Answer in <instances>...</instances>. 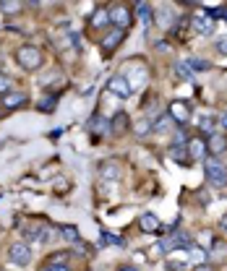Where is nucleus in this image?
Instances as JSON below:
<instances>
[{
    "instance_id": "nucleus-1",
    "label": "nucleus",
    "mask_w": 227,
    "mask_h": 271,
    "mask_svg": "<svg viewBox=\"0 0 227 271\" xmlns=\"http://www.w3.org/2000/svg\"><path fill=\"white\" fill-rule=\"evenodd\" d=\"M16 63L24 68V71H37V68L42 65V50L32 47V44H27V47H18V50H16Z\"/></svg>"
},
{
    "instance_id": "nucleus-2",
    "label": "nucleus",
    "mask_w": 227,
    "mask_h": 271,
    "mask_svg": "<svg viewBox=\"0 0 227 271\" xmlns=\"http://www.w3.org/2000/svg\"><path fill=\"white\" fill-rule=\"evenodd\" d=\"M204 170H207V180L212 188H227V167L219 159H207Z\"/></svg>"
},
{
    "instance_id": "nucleus-3",
    "label": "nucleus",
    "mask_w": 227,
    "mask_h": 271,
    "mask_svg": "<svg viewBox=\"0 0 227 271\" xmlns=\"http://www.w3.org/2000/svg\"><path fill=\"white\" fill-rule=\"evenodd\" d=\"M21 235H24L27 240H37V242H50V240H53V235H55V230L50 227L47 222H32V224H27V227L21 230Z\"/></svg>"
},
{
    "instance_id": "nucleus-4",
    "label": "nucleus",
    "mask_w": 227,
    "mask_h": 271,
    "mask_svg": "<svg viewBox=\"0 0 227 271\" xmlns=\"http://www.w3.org/2000/svg\"><path fill=\"white\" fill-rule=\"evenodd\" d=\"M8 261L16 263V266H29L32 263V248H29V242H24V240L13 242L8 248Z\"/></svg>"
},
{
    "instance_id": "nucleus-5",
    "label": "nucleus",
    "mask_w": 227,
    "mask_h": 271,
    "mask_svg": "<svg viewBox=\"0 0 227 271\" xmlns=\"http://www.w3.org/2000/svg\"><path fill=\"white\" fill-rule=\"evenodd\" d=\"M107 92L115 94V97H120V99H128L133 89H131V81L125 78V73H115V76L107 81Z\"/></svg>"
},
{
    "instance_id": "nucleus-6",
    "label": "nucleus",
    "mask_w": 227,
    "mask_h": 271,
    "mask_svg": "<svg viewBox=\"0 0 227 271\" xmlns=\"http://www.w3.org/2000/svg\"><path fill=\"white\" fill-rule=\"evenodd\" d=\"M107 16H110V21L115 24V29H128V24H131V11L125 8V6H112L110 11H107Z\"/></svg>"
},
{
    "instance_id": "nucleus-7",
    "label": "nucleus",
    "mask_w": 227,
    "mask_h": 271,
    "mask_svg": "<svg viewBox=\"0 0 227 271\" xmlns=\"http://www.w3.org/2000/svg\"><path fill=\"white\" fill-rule=\"evenodd\" d=\"M123 37H125V29H110V32L105 34V39H102V52L110 55V52L123 42Z\"/></svg>"
},
{
    "instance_id": "nucleus-8",
    "label": "nucleus",
    "mask_w": 227,
    "mask_h": 271,
    "mask_svg": "<svg viewBox=\"0 0 227 271\" xmlns=\"http://www.w3.org/2000/svg\"><path fill=\"white\" fill-rule=\"evenodd\" d=\"M188 104L186 102H180V99H175L172 104H170V112H167V115L172 118V120H178V123H186L188 120Z\"/></svg>"
},
{
    "instance_id": "nucleus-9",
    "label": "nucleus",
    "mask_w": 227,
    "mask_h": 271,
    "mask_svg": "<svg viewBox=\"0 0 227 271\" xmlns=\"http://www.w3.org/2000/svg\"><path fill=\"white\" fill-rule=\"evenodd\" d=\"M186 151H188L191 159H204V156H207V144H204L201 139H191L186 144Z\"/></svg>"
},
{
    "instance_id": "nucleus-10",
    "label": "nucleus",
    "mask_w": 227,
    "mask_h": 271,
    "mask_svg": "<svg viewBox=\"0 0 227 271\" xmlns=\"http://www.w3.org/2000/svg\"><path fill=\"white\" fill-rule=\"evenodd\" d=\"M125 128H128V115H125V112H115V115H112V123H110V133L120 136Z\"/></svg>"
},
{
    "instance_id": "nucleus-11",
    "label": "nucleus",
    "mask_w": 227,
    "mask_h": 271,
    "mask_svg": "<svg viewBox=\"0 0 227 271\" xmlns=\"http://www.w3.org/2000/svg\"><path fill=\"white\" fill-rule=\"evenodd\" d=\"M224 149H227V136L214 130V133L209 136V151H212V154H222Z\"/></svg>"
},
{
    "instance_id": "nucleus-12",
    "label": "nucleus",
    "mask_w": 227,
    "mask_h": 271,
    "mask_svg": "<svg viewBox=\"0 0 227 271\" xmlns=\"http://www.w3.org/2000/svg\"><path fill=\"white\" fill-rule=\"evenodd\" d=\"M172 248H183V251H193V237L188 232H175L172 235Z\"/></svg>"
},
{
    "instance_id": "nucleus-13",
    "label": "nucleus",
    "mask_w": 227,
    "mask_h": 271,
    "mask_svg": "<svg viewBox=\"0 0 227 271\" xmlns=\"http://www.w3.org/2000/svg\"><path fill=\"white\" fill-rule=\"evenodd\" d=\"M191 24H193V29H196L198 34H209V32L214 29V24H212L207 16H193V18H191Z\"/></svg>"
},
{
    "instance_id": "nucleus-14",
    "label": "nucleus",
    "mask_w": 227,
    "mask_h": 271,
    "mask_svg": "<svg viewBox=\"0 0 227 271\" xmlns=\"http://www.w3.org/2000/svg\"><path fill=\"white\" fill-rule=\"evenodd\" d=\"M24 102H27V94H21V92H8V94L3 97V107H8V110L24 104Z\"/></svg>"
},
{
    "instance_id": "nucleus-15",
    "label": "nucleus",
    "mask_w": 227,
    "mask_h": 271,
    "mask_svg": "<svg viewBox=\"0 0 227 271\" xmlns=\"http://www.w3.org/2000/svg\"><path fill=\"white\" fill-rule=\"evenodd\" d=\"M139 224H141V230H144V232H154V230H160V219H157L154 214H141Z\"/></svg>"
},
{
    "instance_id": "nucleus-16",
    "label": "nucleus",
    "mask_w": 227,
    "mask_h": 271,
    "mask_svg": "<svg viewBox=\"0 0 227 271\" xmlns=\"http://www.w3.org/2000/svg\"><path fill=\"white\" fill-rule=\"evenodd\" d=\"M175 21V13H172V8H162V11H157V24H160L162 29H167L170 24Z\"/></svg>"
},
{
    "instance_id": "nucleus-17",
    "label": "nucleus",
    "mask_w": 227,
    "mask_h": 271,
    "mask_svg": "<svg viewBox=\"0 0 227 271\" xmlns=\"http://www.w3.org/2000/svg\"><path fill=\"white\" fill-rule=\"evenodd\" d=\"M175 73H178L180 81H191V78H193V71L188 68L186 60H178V63H175Z\"/></svg>"
},
{
    "instance_id": "nucleus-18",
    "label": "nucleus",
    "mask_w": 227,
    "mask_h": 271,
    "mask_svg": "<svg viewBox=\"0 0 227 271\" xmlns=\"http://www.w3.org/2000/svg\"><path fill=\"white\" fill-rule=\"evenodd\" d=\"M136 11H139V18L144 21V24H152V18H154V8L149 3H139L136 6Z\"/></svg>"
},
{
    "instance_id": "nucleus-19",
    "label": "nucleus",
    "mask_w": 227,
    "mask_h": 271,
    "mask_svg": "<svg viewBox=\"0 0 227 271\" xmlns=\"http://www.w3.org/2000/svg\"><path fill=\"white\" fill-rule=\"evenodd\" d=\"M214 125H217V118L214 115H201L198 118V128L204 133H214Z\"/></svg>"
},
{
    "instance_id": "nucleus-20",
    "label": "nucleus",
    "mask_w": 227,
    "mask_h": 271,
    "mask_svg": "<svg viewBox=\"0 0 227 271\" xmlns=\"http://www.w3.org/2000/svg\"><path fill=\"white\" fill-rule=\"evenodd\" d=\"M89 128H92V130H94L97 136H105V133L110 130V123H107L105 118H94L92 123H89Z\"/></svg>"
},
{
    "instance_id": "nucleus-21",
    "label": "nucleus",
    "mask_w": 227,
    "mask_h": 271,
    "mask_svg": "<svg viewBox=\"0 0 227 271\" xmlns=\"http://www.w3.org/2000/svg\"><path fill=\"white\" fill-rule=\"evenodd\" d=\"M102 177L110 180V183H115V180L120 177V167H115V165H105V167H102Z\"/></svg>"
},
{
    "instance_id": "nucleus-22",
    "label": "nucleus",
    "mask_w": 227,
    "mask_h": 271,
    "mask_svg": "<svg viewBox=\"0 0 227 271\" xmlns=\"http://www.w3.org/2000/svg\"><path fill=\"white\" fill-rule=\"evenodd\" d=\"M0 11H3V13H18L21 11V3H16V0H3V3H0Z\"/></svg>"
},
{
    "instance_id": "nucleus-23",
    "label": "nucleus",
    "mask_w": 227,
    "mask_h": 271,
    "mask_svg": "<svg viewBox=\"0 0 227 271\" xmlns=\"http://www.w3.org/2000/svg\"><path fill=\"white\" fill-rule=\"evenodd\" d=\"M170 156H172V159H175V162H180V165H186V156H188V151H186L183 146H172V149H170Z\"/></svg>"
},
{
    "instance_id": "nucleus-24",
    "label": "nucleus",
    "mask_w": 227,
    "mask_h": 271,
    "mask_svg": "<svg viewBox=\"0 0 227 271\" xmlns=\"http://www.w3.org/2000/svg\"><path fill=\"white\" fill-rule=\"evenodd\" d=\"M68 258H71V253H53L47 258V263H53V266H68Z\"/></svg>"
},
{
    "instance_id": "nucleus-25",
    "label": "nucleus",
    "mask_w": 227,
    "mask_h": 271,
    "mask_svg": "<svg viewBox=\"0 0 227 271\" xmlns=\"http://www.w3.org/2000/svg\"><path fill=\"white\" fill-rule=\"evenodd\" d=\"M170 125H172V118L165 112V115H162L160 120H157V123H152V130H167Z\"/></svg>"
},
{
    "instance_id": "nucleus-26",
    "label": "nucleus",
    "mask_w": 227,
    "mask_h": 271,
    "mask_svg": "<svg viewBox=\"0 0 227 271\" xmlns=\"http://www.w3.org/2000/svg\"><path fill=\"white\" fill-rule=\"evenodd\" d=\"M11 86H13V81H11V76L8 73H0V94H8L11 92Z\"/></svg>"
},
{
    "instance_id": "nucleus-27",
    "label": "nucleus",
    "mask_w": 227,
    "mask_h": 271,
    "mask_svg": "<svg viewBox=\"0 0 227 271\" xmlns=\"http://www.w3.org/2000/svg\"><path fill=\"white\" fill-rule=\"evenodd\" d=\"M107 21H110V16H107V11H102V8L92 16V24H94V26H105Z\"/></svg>"
},
{
    "instance_id": "nucleus-28",
    "label": "nucleus",
    "mask_w": 227,
    "mask_h": 271,
    "mask_svg": "<svg viewBox=\"0 0 227 271\" xmlns=\"http://www.w3.org/2000/svg\"><path fill=\"white\" fill-rule=\"evenodd\" d=\"M186 63H188L191 71H193V68H196V71H207V68H209V63H207V60H196V58H188Z\"/></svg>"
},
{
    "instance_id": "nucleus-29",
    "label": "nucleus",
    "mask_w": 227,
    "mask_h": 271,
    "mask_svg": "<svg viewBox=\"0 0 227 271\" xmlns=\"http://www.w3.org/2000/svg\"><path fill=\"white\" fill-rule=\"evenodd\" d=\"M60 235H63V237H68L71 242H76V240H79V230H76V227H60Z\"/></svg>"
},
{
    "instance_id": "nucleus-30",
    "label": "nucleus",
    "mask_w": 227,
    "mask_h": 271,
    "mask_svg": "<svg viewBox=\"0 0 227 271\" xmlns=\"http://www.w3.org/2000/svg\"><path fill=\"white\" fill-rule=\"evenodd\" d=\"M152 130V120H139V123H136V133H139V136H144V133H149Z\"/></svg>"
},
{
    "instance_id": "nucleus-31",
    "label": "nucleus",
    "mask_w": 227,
    "mask_h": 271,
    "mask_svg": "<svg viewBox=\"0 0 227 271\" xmlns=\"http://www.w3.org/2000/svg\"><path fill=\"white\" fill-rule=\"evenodd\" d=\"M99 245L105 248V245H123V242H120V240H118L115 235H110V232H105V235H102V240H99Z\"/></svg>"
},
{
    "instance_id": "nucleus-32",
    "label": "nucleus",
    "mask_w": 227,
    "mask_h": 271,
    "mask_svg": "<svg viewBox=\"0 0 227 271\" xmlns=\"http://www.w3.org/2000/svg\"><path fill=\"white\" fill-rule=\"evenodd\" d=\"M165 266H167V271H186V263H180V261H167Z\"/></svg>"
},
{
    "instance_id": "nucleus-33",
    "label": "nucleus",
    "mask_w": 227,
    "mask_h": 271,
    "mask_svg": "<svg viewBox=\"0 0 227 271\" xmlns=\"http://www.w3.org/2000/svg\"><path fill=\"white\" fill-rule=\"evenodd\" d=\"M172 144H175V146H183V144H188L186 133H183V130H178V133H175V139H172Z\"/></svg>"
},
{
    "instance_id": "nucleus-34",
    "label": "nucleus",
    "mask_w": 227,
    "mask_h": 271,
    "mask_svg": "<svg viewBox=\"0 0 227 271\" xmlns=\"http://www.w3.org/2000/svg\"><path fill=\"white\" fill-rule=\"evenodd\" d=\"M55 107V99L50 97V99H44V102H39V110H44V112H50Z\"/></svg>"
},
{
    "instance_id": "nucleus-35",
    "label": "nucleus",
    "mask_w": 227,
    "mask_h": 271,
    "mask_svg": "<svg viewBox=\"0 0 227 271\" xmlns=\"http://www.w3.org/2000/svg\"><path fill=\"white\" fill-rule=\"evenodd\" d=\"M217 52L219 55H227V39H219L217 42Z\"/></svg>"
},
{
    "instance_id": "nucleus-36",
    "label": "nucleus",
    "mask_w": 227,
    "mask_h": 271,
    "mask_svg": "<svg viewBox=\"0 0 227 271\" xmlns=\"http://www.w3.org/2000/svg\"><path fill=\"white\" fill-rule=\"evenodd\" d=\"M42 271H71V268H68V266H53V263H47Z\"/></svg>"
},
{
    "instance_id": "nucleus-37",
    "label": "nucleus",
    "mask_w": 227,
    "mask_h": 271,
    "mask_svg": "<svg viewBox=\"0 0 227 271\" xmlns=\"http://www.w3.org/2000/svg\"><path fill=\"white\" fill-rule=\"evenodd\" d=\"M217 123H219V125H222V128L227 130V112H224V115H219V118H217Z\"/></svg>"
},
{
    "instance_id": "nucleus-38",
    "label": "nucleus",
    "mask_w": 227,
    "mask_h": 271,
    "mask_svg": "<svg viewBox=\"0 0 227 271\" xmlns=\"http://www.w3.org/2000/svg\"><path fill=\"white\" fill-rule=\"evenodd\" d=\"M219 227H222V232H227V214L219 219Z\"/></svg>"
},
{
    "instance_id": "nucleus-39",
    "label": "nucleus",
    "mask_w": 227,
    "mask_h": 271,
    "mask_svg": "<svg viewBox=\"0 0 227 271\" xmlns=\"http://www.w3.org/2000/svg\"><path fill=\"white\" fill-rule=\"evenodd\" d=\"M193 271H212V268H209V266H196Z\"/></svg>"
},
{
    "instance_id": "nucleus-40",
    "label": "nucleus",
    "mask_w": 227,
    "mask_h": 271,
    "mask_svg": "<svg viewBox=\"0 0 227 271\" xmlns=\"http://www.w3.org/2000/svg\"><path fill=\"white\" fill-rule=\"evenodd\" d=\"M120 271H139V268H136V266H123Z\"/></svg>"
}]
</instances>
